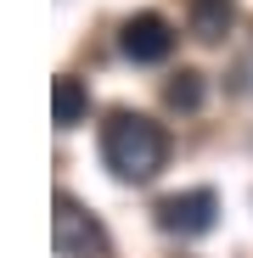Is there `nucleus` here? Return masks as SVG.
Returning a JSON list of instances; mask_svg holds the SVG:
<instances>
[{
  "mask_svg": "<svg viewBox=\"0 0 253 258\" xmlns=\"http://www.w3.org/2000/svg\"><path fill=\"white\" fill-rule=\"evenodd\" d=\"M102 157H107V168L124 185H146L169 163V135L146 112H113L102 123Z\"/></svg>",
  "mask_w": 253,
  "mask_h": 258,
  "instance_id": "nucleus-1",
  "label": "nucleus"
},
{
  "mask_svg": "<svg viewBox=\"0 0 253 258\" xmlns=\"http://www.w3.org/2000/svg\"><path fill=\"white\" fill-rule=\"evenodd\" d=\"M51 241H57V258H102L107 252V236L102 225L84 213L68 191H57V213H51Z\"/></svg>",
  "mask_w": 253,
  "mask_h": 258,
  "instance_id": "nucleus-2",
  "label": "nucleus"
},
{
  "mask_svg": "<svg viewBox=\"0 0 253 258\" xmlns=\"http://www.w3.org/2000/svg\"><path fill=\"white\" fill-rule=\"evenodd\" d=\"M214 219H220V197L208 191V185L175 191V197L158 202V225H163L169 236H208V230H214Z\"/></svg>",
  "mask_w": 253,
  "mask_h": 258,
  "instance_id": "nucleus-3",
  "label": "nucleus"
},
{
  "mask_svg": "<svg viewBox=\"0 0 253 258\" xmlns=\"http://www.w3.org/2000/svg\"><path fill=\"white\" fill-rule=\"evenodd\" d=\"M118 45H124L130 62H163L169 51H175V28H169V17H158V12H135L130 23H124Z\"/></svg>",
  "mask_w": 253,
  "mask_h": 258,
  "instance_id": "nucleus-4",
  "label": "nucleus"
},
{
  "mask_svg": "<svg viewBox=\"0 0 253 258\" xmlns=\"http://www.w3.org/2000/svg\"><path fill=\"white\" fill-rule=\"evenodd\" d=\"M236 23V0H191V34L197 39H220Z\"/></svg>",
  "mask_w": 253,
  "mask_h": 258,
  "instance_id": "nucleus-5",
  "label": "nucleus"
},
{
  "mask_svg": "<svg viewBox=\"0 0 253 258\" xmlns=\"http://www.w3.org/2000/svg\"><path fill=\"white\" fill-rule=\"evenodd\" d=\"M51 101H57V123H62V129H73V123L84 118V107H90L84 84H79V79H68V73H62V79L51 84Z\"/></svg>",
  "mask_w": 253,
  "mask_h": 258,
  "instance_id": "nucleus-6",
  "label": "nucleus"
},
{
  "mask_svg": "<svg viewBox=\"0 0 253 258\" xmlns=\"http://www.w3.org/2000/svg\"><path fill=\"white\" fill-rule=\"evenodd\" d=\"M169 107L197 112V107H203V79H197V73H180L175 84H169Z\"/></svg>",
  "mask_w": 253,
  "mask_h": 258,
  "instance_id": "nucleus-7",
  "label": "nucleus"
},
{
  "mask_svg": "<svg viewBox=\"0 0 253 258\" xmlns=\"http://www.w3.org/2000/svg\"><path fill=\"white\" fill-rule=\"evenodd\" d=\"M247 79H253V62H247Z\"/></svg>",
  "mask_w": 253,
  "mask_h": 258,
  "instance_id": "nucleus-8",
  "label": "nucleus"
}]
</instances>
